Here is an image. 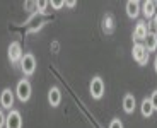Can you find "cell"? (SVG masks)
<instances>
[{
    "mask_svg": "<svg viewBox=\"0 0 157 128\" xmlns=\"http://www.w3.org/2000/svg\"><path fill=\"white\" fill-rule=\"evenodd\" d=\"M109 128H123V123H121V120H118V118H114V120L109 123Z\"/></svg>",
    "mask_w": 157,
    "mask_h": 128,
    "instance_id": "17",
    "label": "cell"
},
{
    "mask_svg": "<svg viewBox=\"0 0 157 128\" xmlns=\"http://www.w3.org/2000/svg\"><path fill=\"white\" fill-rule=\"evenodd\" d=\"M145 50L149 51H155V48H157V34L155 33H147V36H145Z\"/></svg>",
    "mask_w": 157,
    "mask_h": 128,
    "instance_id": "13",
    "label": "cell"
},
{
    "mask_svg": "<svg viewBox=\"0 0 157 128\" xmlns=\"http://www.w3.org/2000/svg\"><path fill=\"white\" fill-rule=\"evenodd\" d=\"M102 29H104L106 34H111V33L114 31V19H113L111 14H106V16H104V19H102Z\"/></svg>",
    "mask_w": 157,
    "mask_h": 128,
    "instance_id": "14",
    "label": "cell"
},
{
    "mask_svg": "<svg viewBox=\"0 0 157 128\" xmlns=\"http://www.w3.org/2000/svg\"><path fill=\"white\" fill-rule=\"evenodd\" d=\"M149 99H150V104H152L154 111H155V109H157V91H154V92H152V96H150Z\"/></svg>",
    "mask_w": 157,
    "mask_h": 128,
    "instance_id": "16",
    "label": "cell"
},
{
    "mask_svg": "<svg viewBox=\"0 0 157 128\" xmlns=\"http://www.w3.org/2000/svg\"><path fill=\"white\" fill-rule=\"evenodd\" d=\"M89 91H90V96L92 99H101L104 96V82H102L101 77H94L90 80L89 85Z\"/></svg>",
    "mask_w": 157,
    "mask_h": 128,
    "instance_id": "4",
    "label": "cell"
},
{
    "mask_svg": "<svg viewBox=\"0 0 157 128\" xmlns=\"http://www.w3.org/2000/svg\"><path fill=\"white\" fill-rule=\"evenodd\" d=\"M5 128H22V118L19 111L10 109V113L5 118Z\"/></svg>",
    "mask_w": 157,
    "mask_h": 128,
    "instance_id": "5",
    "label": "cell"
},
{
    "mask_svg": "<svg viewBox=\"0 0 157 128\" xmlns=\"http://www.w3.org/2000/svg\"><path fill=\"white\" fill-rule=\"evenodd\" d=\"M46 5H48V2H38V7L41 9V10H43V9L46 7Z\"/></svg>",
    "mask_w": 157,
    "mask_h": 128,
    "instance_id": "20",
    "label": "cell"
},
{
    "mask_svg": "<svg viewBox=\"0 0 157 128\" xmlns=\"http://www.w3.org/2000/svg\"><path fill=\"white\" fill-rule=\"evenodd\" d=\"M147 26H145V22H138L137 24V27H135V31H133V39L135 41H145V36H147Z\"/></svg>",
    "mask_w": 157,
    "mask_h": 128,
    "instance_id": "10",
    "label": "cell"
},
{
    "mask_svg": "<svg viewBox=\"0 0 157 128\" xmlns=\"http://www.w3.org/2000/svg\"><path fill=\"white\" fill-rule=\"evenodd\" d=\"M135 97L132 96V94H126L125 97H123V109H125L126 114H132V113L135 111Z\"/></svg>",
    "mask_w": 157,
    "mask_h": 128,
    "instance_id": "12",
    "label": "cell"
},
{
    "mask_svg": "<svg viewBox=\"0 0 157 128\" xmlns=\"http://www.w3.org/2000/svg\"><path fill=\"white\" fill-rule=\"evenodd\" d=\"M140 111H142V116H145V118H149V116H152V113H154V108H152V104H150V99H144L142 101V104H140Z\"/></svg>",
    "mask_w": 157,
    "mask_h": 128,
    "instance_id": "15",
    "label": "cell"
},
{
    "mask_svg": "<svg viewBox=\"0 0 157 128\" xmlns=\"http://www.w3.org/2000/svg\"><path fill=\"white\" fill-rule=\"evenodd\" d=\"M5 118H7V116H5L2 111H0V128H4V126H5Z\"/></svg>",
    "mask_w": 157,
    "mask_h": 128,
    "instance_id": "19",
    "label": "cell"
},
{
    "mask_svg": "<svg viewBox=\"0 0 157 128\" xmlns=\"http://www.w3.org/2000/svg\"><path fill=\"white\" fill-rule=\"evenodd\" d=\"M142 12H144V16L147 17V19H152L154 16H155V2H152V0H147V2H144L142 4Z\"/></svg>",
    "mask_w": 157,
    "mask_h": 128,
    "instance_id": "11",
    "label": "cell"
},
{
    "mask_svg": "<svg viewBox=\"0 0 157 128\" xmlns=\"http://www.w3.org/2000/svg\"><path fill=\"white\" fill-rule=\"evenodd\" d=\"M50 5H51L53 9H62L63 5H65V2H62V0H53V2H51Z\"/></svg>",
    "mask_w": 157,
    "mask_h": 128,
    "instance_id": "18",
    "label": "cell"
},
{
    "mask_svg": "<svg viewBox=\"0 0 157 128\" xmlns=\"http://www.w3.org/2000/svg\"><path fill=\"white\" fill-rule=\"evenodd\" d=\"M132 55H133V60L138 65H147V62H149V51L145 50V46L142 43H135Z\"/></svg>",
    "mask_w": 157,
    "mask_h": 128,
    "instance_id": "1",
    "label": "cell"
},
{
    "mask_svg": "<svg viewBox=\"0 0 157 128\" xmlns=\"http://www.w3.org/2000/svg\"><path fill=\"white\" fill-rule=\"evenodd\" d=\"M7 53H9V60H10L12 63H17V62H21L22 60V48H21V45L17 41H14V43H10L9 45V50H7Z\"/></svg>",
    "mask_w": 157,
    "mask_h": 128,
    "instance_id": "6",
    "label": "cell"
},
{
    "mask_svg": "<svg viewBox=\"0 0 157 128\" xmlns=\"http://www.w3.org/2000/svg\"><path fill=\"white\" fill-rule=\"evenodd\" d=\"M154 70H155V74H157V56H155V60H154Z\"/></svg>",
    "mask_w": 157,
    "mask_h": 128,
    "instance_id": "22",
    "label": "cell"
},
{
    "mask_svg": "<svg viewBox=\"0 0 157 128\" xmlns=\"http://www.w3.org/2000/svg\"><path fill=\"white\" fill-rule=\"evenodd\" d=\"M140 2H137V0H128L126 2V16L130 17V19H135V17L140 14Z\"/></svg>",
    "mask_w": 157,
    "mask_h": 128,
    "instance_id": "8",
    "label": "cell"
},
{
    "mask_svg": "<svg viewBox=\"0 0 157 128\" xmlns=\"http://www.w3.org/2000/svg\"><path fill=\"white\" fill-rule=\"evenodd\" d=\"M21 70L24 72V75H33L36 70V58L34 55L31 53H26L21 60Z\"/></svg>",
    "mask_w": 157,
    "mask_h": 128,
    "instance_id": "3",
    "label": "cell"
},
{
    "mask_svg": "<svg viewBox=\"0 0 157 128\" xmlns=\"http://www.w3.org/2000/svg\"><path fill=\"white\" fill-rule=\"evenodd\" d=\"M154 24L157 26V12H155V16H154Z\"/></svg>",
    "mask_w": 157,
    "mask_h": 128,
    "instance_id": "23",
    "label": "cell"
},
{
    "mask_svg": "<svg viewBox=\"0 0 157 128\" xmlns=\"http://www.w3.org/2000/svg\"><path fill=\"white\" fill-rule=\"evenodd\" d=\"M60 101H62V92H60L58 87H51L50 91H48V103H50L53 108H56V106L60 104Z\"/></svg>",
    "mask_w": 157,
    "mask_h": 128,
    "instance_id": "9",
    "label": "cell"
},
{
    "mask_svg": "<svg viewBox=\"0 0 157 128\" xmlns=\"http://www.w3.org/2000/svg\"><path fill=\"white\" fill-rule=\"evenodd\" d=\"M65 5H68V7H74L75 2H74V0H68V2H65Z\"/></svg>",
    "mask_w": 157,
    "mask_h": 128,
    "instance_id": "21",
    "label": "cell"
},
{
    "mask_svg": "<svg viewBox=\"0 0 157 128\" xmlns=\"http://www.w3.org/2000/svg\"><path fill=\"white\" fill-rule=\"evenodd\" d=\"M16 94L19 97V101H22V103L29 101V97H31V84H29L28 79H22V80L17 82Z\"/></svg>",
    "mask_w": 157,
    "mask_h": 128,
    "instance_id": "2",
    "label": "cell"
},
{
    "mask_svg": "<svg viewBox=\"0 0 157 128\" xmlns=\"http://www.w3.org/2000/svg\"><path fill=\"white\" fill-rule=\"evenodd\" d=\"M0 104L5 109H12V106H14V92L10 89L2 91V94H0Z\"/></svg>",
    "mask_w": 157,
    "mask_h": 128,
    "instance_id": "7",
    "label": "cell"
}]
</instances>
